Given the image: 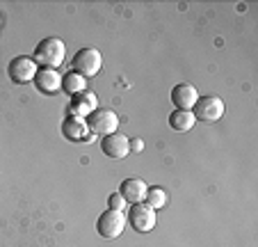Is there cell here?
I'll return each instance as SVG.
<instances>
[{
  "label": "cell",
  "mask_w": 258,
  "mask_h": 247,
  "mask_svg": "<svg viewBox=\"0 0 258 247\" xmlns=\"http://www.w3.org/2000/svg\"><path fill=\"white\" fill-rule=\"evenodd\" d=\"M101 64H103V58L96 48L92 46H85L80 48L78 53L73 55V71L80 73L83 78H92L101 71Z\"/></svg>",
  "instance_id": "277c9868"
},
{
  "label": "cell",
  "mask_w": 258,
  "mask_h": 247,
  "mask_svg": "<svg viewBox=\"0 0 258 247\" xmlns=\"http://www.w3.org/2000/svg\"><path fill=\"white\" fill-rule=\"evenodd\" d=\"M146 183L142 179H126L121 183V188H119V194H121L123 199H126V204H140L146 199Z\"/></svg>",
  "instance_id": "7c38bea8"
},
{
  "label": "cell",
  "mask_w": 258,
  "mask_h": 247,
  "mask_svg": "<svg viewBox=\"0 0 258 247\" xmlns=\"http://www.w3.org/2000/svg\"><path fill=\"white\" fill-rule=\"evenodd\" d=\"M37 71H39L37 62H34L32 58H28V55H19V58H14L10 64H7V76H10V80L16 82V85H23V82L34 80Z\"/></svg>",
  "instance_id": "52a82bcc"
},
{
  "label": "cell",
  "mask_w": 258,
  "mask_h": 247,
  "mask_svg": "<svg viewBox=\"0 0 258 247\" xmlns=\"http://www.w3.org/2000/svg\"><path fill=\"white\" fill-rule=\"evenodd\" d=\"M67 58V46L59 37H46L34 46V62L41 69H57Z\"/></svg>",
  "instance_id": "6da1fadb"
},
{
  "label": "cell",
  "mask_w": 258,
  "mask_h": 247,
  "mask_svg": "<svg viewBox=\"0 0 258 247\" xmlns=\"http://www.w3.org/2000/svg\"><path fill=\"white\" fill-rule=\"evenodd\" d=\"M128 149H131L133 154H140V151L144 149V140H142V137H133V140L128 142Z\"/></svg>",
  "instance_id": "ac0fdd59"
},
{
  "label": "cell",
  "mask_w": 258,
  "mask_h": 247,
  "mask_svg": "<svg viewBox=\"0 0 258 247\" xmlns=\"http://www.w3.org/2000/svg\"><path fill=\"white\" fill-rule=\"evenodd\" d=\"M128 137L126 135H121V133H112V135H105L103 137V142H101V149H103V154L107 156V158H114V160H119V158H126L128 154H131V149H128Z\"/></svg>",
  "instance_id": "30bf717a"
},
{
  "label": "cell",
  "mask_w": 258,
  "mask_h": 247,
  "mask_svg": "<svg viewBox=\"0 0 258 247\" xmlns=\"http://www.w3.org/2000/svg\"><path fill=\"white\" fill-rule=\"evenodd\" d=\"M146 204H149L153 211H158V209H162V206H167V190L158 188V185L149 188V190H146Z\"/></svg>",
  "instance_id": "2e32d148"
},
{
  "label": "cell",
  "mask_w": 258,
  "mask_h": 247,
  "mask_svg": "<svg viewBox=\"0 0 258 247\" xmlns=\"http://www.w3.org/2000/svg\"><path fill=\"white\" fill-rule=\"evenodd\" d=\"M96 110V94H92V92H80V94H76L73 96V103H71V112H73V117H87L89 112H94Z\"/></svg>",
  "instance_id": "4fadbf2b"
},
{
  "label": "cell",
  "mask_w": 258,
  "mask_h": 247,
  "mask_svg": "<svg viewBox=\"0 0 258 247\" xmlns=\"http://www.w3.org/2000/svg\"><path fill=\"white\" fill-rule=\"evenodd\" d=\"M34 87L41 94H57L62 89V76L57 73V69H39L34 76Z\"/></svg>",
  "instance_id": "9c48e42d"
},
{
  "label": "cell",
  "mask_w": 258,
  "mask_h": 247,
  "mask_svg": "<svg viewBox=\"0 0 258 247\" xmlns=\"http://www.w3.org/2000/svg\"><path fill=\"white\" fill-rule=\"evenodd\" d=\"M87 128L89 133H94V135H112V133H117V126H119V117L114 115L110 108H96L94 112H89L87 115Z\"/></svg>",
  "instance_id": "7a4b0ae2"
},
{
  "label": "cell",
  "mask_w": 258,
  "mask_h": 247,
  "mask_svg": "<svg viewBox=\"0 0 258 247\" xmlns=\"http://www.w3.org/2000/svg\"><path fill=\"white\" fill-rule=\"evenodd\" d=\"M192 115L197 121H206V124H215L224 115V101L219 96H199V101L192 108Z\"/></svg>",
  "instance_id": "5b68a950"
},
{
  "label": "cell",
  "mask_w": 258,
  "mask_h": 247,
  "mask_svg": "<svg viewBox=\"0 0 258 247\" xmlns=\"http://www.w3.org/2000/svg\"><path fill=\"white\" fill-rule=\"evenodd\" d=\"M62 89L67 94H71V96H76V94H80V92L87 89V78H83L76 71H69L67 76L62 78Z\"/></svg>",
  "instance_id": "9a60e30c"
},
{
  "label": "cell",
  "mask_w": 258,
  "mask_h": 247,
  "mask_svg": "<svg viewBox=\"0 0 258 247\" xmlns=\"http://www.w3.org/2000/svg\"><path fill=\"white\" fill-rule=\"evenodd\" d=\"M107 206L114 211H126V199L121 197V194H110V199H107Z\"/></svg>",
  "instance_id": "e0dca14e"
},
{
  "label": "cell",
  "mask_w": 258,
  "mask_h": 247,
  "mask_svg": "<svg viewBox=\"0 0 258 247\" xmlns=\"http://www.w3.org/2000/svg\"><path fill=\"white\" fill-rule=\"evenodd\" d=\"M156 211L149 206V204L140 202L131 206V213L126 215V222H131V227L140 233H149L153 227H156Z\"/></svg>",
  "instance_id": "8992f818"
},
{
  "label": "cell",
  "mask_w": 258,
  "mask_h": 247,
  "mask_svg": "<svg viewBox=\"0 0 258 247\" xmlns=\"http://www.w3.org/2000/svg\"><path fill=\"white\" fill-rule=\"evenodd\" d=\"M126 229V213L123 211H114V209H107L101 213V218L96 220V231L98 236L112 240V238H119Z\"/></svg>",
  "instance_id": "3957f363"
},
{
  "label": "cell",
  "mask_w": 258,
  "mask_h": 247,
  "mask_svg": "<svg viewBox=\"0 0 258 247\" xmlns=\"http://www.w3.org/2000/svg\"><path fill=\"white\" fill-rule=\"evenodd\" d=\"M62 135L67 137L69 142H83V140H87L89 128H87V124H85V119L69 115L67 119L62 121Z\"/></svg>",
  "instance_id": "8fae6325"
},
{
  "label": "cell",
  "mask_w": 258,
  "mask_h": 247,
  "mask_svg": "<svg viewBox=\"0 0 258 247\" xmlns=\"http://www.w3.org/2000/svg\"><path fill=\"white\" fill-rule=\"evenodd\" d=\"M195 124H197V119H195V115H192V110H174L169 115V126L178 133L190 131Z\"/></svg>",
  "instance_id": "5bb4252c"
},
{
  "label": "cell",
  "mask_w": 258,
  "mask_h": 247,
  "mask_svg": "<svg viewBox=\"0 0 258 247\" xmlns=\"http://www.w3.org/2000/svg\"><path fill=\"white\" fill-rule=\"evenodd\" d=\"M197 101H199V92L190 82H178L171 89V103L176 106V110H192Z\"/></svg>",
  "instance_id": "ba28073f"
}]
</instances>
